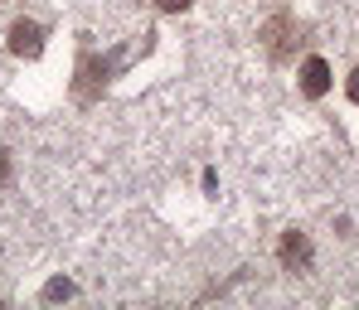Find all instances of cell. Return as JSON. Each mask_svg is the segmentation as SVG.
<instances>
[{"instance_id": "cell-1", "label": "cell", "mask_w": 359, "mask_h": 310, "mask_svg": "<svg viewBox=\"0 0 359 310\" xmlns=\"http://www.w3.org/2000/svg\"><path fill=\"white\" fill-rule=\"evenodd\" d=\"M257 44H262V54H267L272 63H292V59H297V49H301L297 15H292V10H277V15L257 29Z\"/></svg>"}, {"instance_id": "cell-2", "label": "cell", "mask_w": 359, "mask_h": 310, "mask_svg": "<svg viewBox=\"0 0 359 310\" xmlns=\"http://www.w3.org/2000/svg\"><path fill=\"white\" fill-rule=\"evenodd\" d=\"M107 63H102V54L93 49V44H83L78 49V73H73V102L78 107H93L97 97H102V87H107Z\"/></svg>"}, {"instance_id": "cell-3", "label": "cell", "mask_w": 359, "mask_h": 310, "mask_svg": "<svg viewBox=\"0 0 359 310\" xmlns=\"http://www.w3.org/2000/svg\"><path fill=\"white\" fill-rule=\"evenodd\" d=\"M10 54L15 59H39L44 54V24L39 20H15L10 24Z\"/></svg>"}, {"instance_id": "cell-4", "label": "cell", "mask_w": 359, "mask_h": 310, "mask_svg": "<svg viewBox=\"0 0 359 310\" xmlns=\"http://www.w3.org/2000/svg\"><path fill=\"white\" fill-rule=\"evenodd\" d=\"M297 83H301V97H311V102H320V97L330 92V63L320 59V54H311V59H301V68H297Z\"/></svg>"}, {"instance_id": "cell-5", "label": "cell", "mask_w": 359, "mask_h": 310, "mask_svg": "<svg viewBox=\"0 0 359 310\" xmlns=\"http://www.w3.org/2000/svg\"><path fill=\"white\" fill-rule=\"evenodd\" d=\"M277 262L287 267V272H311V262H316V252H311V238L292 228L287 238H282V248H277Z\"/></svg>"}, {"instance_id": "cell-6", "label": "cell", "mask_w": 359, "mask_h": 310, "mask_svg": "<svg viewBox=\"0 0 359 310\" xmlns=\"http://www.w3.org/2000/svg\"><path fill=\"white\" fill-rule=\"evenodd\" d=\"M78 296V286L68 281V276H54V281H44V301H73Z\"/></svg>"}, {"instance_id": "cell-7", "label": "cell", "mask_w": 359, "mask_h": 310, "mask_svg": "<svg viewBox=\"0 0 359 310\" xmlns=\"http://www.w3.org/2000/svg\"><path fill=\"white\" fill-rule=\"evenodd\" d=\"M151 5H156V10H165V15H180V10H189L194 0H151Z\"/></svg>"}, {"instance_id": "cell-8", "label": "cell", "mask_w": 359, "mask_h": 310, "mask_svg": "<svg viewBox=\"0 0 359 310\" xmlns=\"http://www.w3.org/2000/svg\"><path fill=\"white\" fill-rule=\"evenodd\" d=\"M345 97H350V102H359V68L345 78Z\"/></svg>"}, {"instance_id": "cell-9", "label": "cell", "mask_w": 359, "mask_h": 310, "mask_svg": "<svg viewBox=\"0 0 359 310\" xmlns=\"http://www.w3.org/2000/svg\"><path fill=\"white\" fill-rule=\"evenodd\" d=\"M10 185V150H0V189Z\"/></svg>"}]
</instances>
